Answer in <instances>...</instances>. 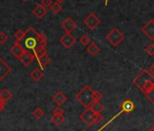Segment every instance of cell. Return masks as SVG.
I'll return each mask as SVG.
<instances>
[{"label": "cell", "instance_id": "obj_3", "mask_svg": "<svg viewBox=\"0 0 154 131\" xmlns=\"http://www.w3.org/2000/svg\"><path fill=\"white\" fill-rule=\"evenodd\" d=\"M148 81H151L152 83H154V76L150 75L149 73L148 70L144 69L142 70L133 80V84L138 88H140V90H142L144 85L148 82Z\"/></svg>", "mask_w": 154, "mask_h": 131}, {"label": "cell", "instance_id": "obj_12", "mask_svg": "<svg viewBox=\"0 0 154 131\" xmlns=\"http://www.w3.org/2000/svg\"><path fill=\"white\" fill-rule=\"evenodd\" d=\"M25 51H26V50H25L24 47L21 46L20 42H17V41H16V42L14 43L13 46L10 48V53H11L14 56H16L17 59L22 56V54H23Z\"/></svg>", "mask_w": 154, "mask_h": 131}, {"label": "cell", "instance_id": "obj_37", "mask_svg": "<svg viewBox=\"0 0 154 131\" xmlns=\"http://www.w3.org/2000/svg\"><path fill=\"white\" fill-rule=\"evenodd\" d=\"M63 1H64V0H56V2H57V3H59V4L63 3Z\"/></svg>", "mask_w": 154, "mask_h": 131}, {"label": "cell", "instance_id": "obj_38", "mask_svg": "<svg viewBox=\"0 0 154 131\" xmlns=\"http://www.w3.org/2000/svg\"><path fill=\"white\" fill-rule=\"evenodd\" d=\"M147 131H154V127L153 126H151L149 130H147Z\"/></svg>", "mask_w": 154, "mask_h": 131}, {"label": "cell", "instance_id": "obj_14", "mask_svg": "<svg viewBox=\"0 0 154 131\" xmlns=\"http://www.w3.org/2000/svg\"><path fill=\"white\" fill-rule=\"evenodd\" d=\"M135 107L134 103L131 100V99H126L124 100L122 105H121V112H124V113H131Z\"/></svg>", "mask_w": 154, "mask_h": 131}, {"label": "cell", "instance_id": "obj_40", "mask_svg": "<svg viewBox=\"0 0 154 131\" xmlns=\"http://www.w3.org/2000/svg\"><path fill=\"white\" fill-rule=\"evenodd\" d=\"M152 126H153V127H154V124H153V125H152Z\"/></svg>", "mask_w": 154, "mask_h": 131}, {"label": "cell", "instance_id": "obj_9", "mask_svg": "<svg viewBox=\"0 0 154 131\" xmlns=\"http://www.w3.org/2000/svg\"><path fill=\"white\" fill-rule=\"evenodd\" d=\"M62 28L65 31V33H71L77 27V23L71 18H67L61 24Z\"/></svg>", "mask_w": 154, "mask_h": 131}, {"label": "cell", "instance_id": "obj_7", "mask_svg": "<svg viewBox=\"0 0 154 131\" xmlns=\"http://www.w3.org/2000/svg\"><path fill=\"white\" fill-rule=\"evenodd\" d=\"M140 30L149 40H154V20L153 19L148 21L141 27Z\"/></svg>", "mask_w": 154, "mask_h": 131}, {"label": "cell", "instance_id": "obj_27", "mask_svg": "<svg viewBox=\"0 0 154 131\" xmlns=\"http://www.w3.org/2000/svg\"><path fill=\"white\" fill-rule=\"evenodd\" d=\"M15 38H16V40L17 41V42H20L23 38H24V37H25V32L23 31V30H21V29H18L16 33H15Z\"/></svg>", "mask_w": 154, "mask_h": 131}, {"label": "cell", "instance_id": "obj_24", "mask_svg": "<svg viewBox=\"0 0 154 131\" xmlns=\"http://www.w3.org/2000/svg\"><path fill=\"white\" fill-rule=\"evenodd\" d=\"M45 115L44 110L41 107H36L34 111H33V116L35 119H41Z\"/></svg>", "mask_w": 154, "mask_h": 131}, {"label": "cell", "instance_id": "obj_35", "mask_svg": "<svg viewBox=\"0 0 154 131\" xmlns=\"http://www.w3.org/2000/svg\"><path fill=\"white\" fill-rule=\"evenodd\" d=\"M148 71H149V73L150 75L154 76V63L151 64V66L149 67V69H148Z\"/></svg>", "mask_w": 154, "mask_h": 131}, {"label": "cell", "instance_id": "obj_2", "mask_svg": "<svg viewBox=\"0 0 154 131\" xmlns=\"http://www.w3.org/2000/svg\"><path fill=\"white\" fill-rule=\"evenodd\" d=\"M94 90L88 85L85 86L81 90L77 92L75 95V98L81 105H83L85 108H88L95 100H94Z\"/></svg>", "mask_w": 154, "mask_h": 131}, {"label": "cell", "instance_id": "obj_19", "mask_svg": "<svg viewBox=\"0 0 154 131\" xmlns=\"http://www.w3.org/2000/svg\"><path fill=\"white\" fill-rule=\"evenodd\" d=\"M37 61H38L39 66H40L41 70H43V69H45V66H46L47 64H49V63H50L51 58H50V56H49L48 55H45L44 56H42V57H40L39 59H37Z\"/></svg>", "mask_w": 154, "mask_h": 131}, {"label": "cell", "instance_id": "obj_4", "mask_svg": "<svg viewBox=\"0 0 154 131\" xmlns=\"http://www.w3.org/2000/svg\"><path fill=\"white\" fill-rule=\"evenodd\" d=\"M105 38L112 46L116 47L124 40V36L119 29L112 28L105 37Z\"/></svg>", "mask_w": 154, "mask_h": 131}, {"label": "cell", "instance_id": "obj_34", "mask_svg": "<svg viewBox=\"0 0 154 131\" xmlns=\"http://www.w3.org/2000/svg\"><path fill=\"white\" fill-rule=\"evenodd\" d=\"M94 100L95 101H100L103 98V94L100 93L99 91H94Z\"/></svg>", "mask_w": 154, "mask_h": 131}, {"label": "cell", "instance_id": "obj_20", "mask_svg": "<svg viewBox=\"0 0 154 131\" xmlns=\"http://www.w3.org/2000/svg\"><path fill=\"white\" fill-rule=\"evenodd\" d=\"M12 97H13L12 93L8 89H7V88L3 89L1 91V93H0V98H1L5 103L8 102V100H10L12 98Z\"/></svg>", "mask_w": 154, "mask_h": 131}, {"label": "cell", "instance_id": "obj_36", "mask_svg": "<svg viewBox=\"0 0 154 131\" xmlns=\"http://www.w3.org/2000/svg\"><path fill=\"white\" fill-rule=\"evenodd\" d=\"M5 102L1 99V98H0V113H1L3 110H4V108H5Z\"/></svg>", "mask_w": 154, "mask_h": 131}, {"label": "cell", "instance_id": "obj_25", "mask_svg": "<svg viewBox=\"0 0 154 131\" xmlns=\"http://www.w3.org/2000/svg\"><path fill=\"white\" fill-rule=\"evenodd\" d=\"M79 41H80V44H82L84 46H87L91 42V38L89 37V36L87 34H84Z\"/></svg>", "mask_w": 154, "mask_h": 131}, {"label": "cell", "instance_id": "obj_1", "mask_svg": "<svg viewBox=\"0 0 154 131\" xmlns=\"http://www.w3.org/2000/svg\"><path fill=\"white\" fill-rule=\"evenodd\" d=\"M20 42L24 49L29 52L39 46L45 47L47 46V37L43 33H38L33 27H30L25 32V37Z\"/></svg>", "mask_w": 154, "mask_h": 131}, {"label": "cell", "instance_id": "obj_15", "mask_svg": "<svg viewBox=\"0 0 154 131\" xmlns=\"http://www.w3.org/2000/svg\"><path fill=\"white\" fill-rule=\"evenodd\" d=\"M32 13H33V15H34L36 18L41 19V18H43L46 15L47 11H46V8H44L43 6H41V5L39 4V5H37V6L33 9Z\"/></svg>", "mask_w": 154, "mask_h": 131}, {"label": "cell", "instance_id": "obj_6", "mask_svg": "<svg viewBox=\"0 0 154 131\" xmlns=\"http://www.w3.org/2000/svg\"><path fill=\"white\" fill-rule=\"evenodd\" d=\"M59 41L63 47H65L66 49H69L75 44L76 38L73 36H72L71 33H65L63 37H60Z\"/></svg>", "mask_w": 154, "mask_h": 131}, {"label": "cell", "instance_id": "obj_39", "mask_svg": "<svg viewBox=\"0 0 154 131\" xmlns=\"http://www.w3.org/2000/svg\"><path fill=\"white\" fill-rule=\"evenodd\" d=\"M22 1H23V2H27L28 0H22Z\"/></svg>", "mask_w": 154, "mask_h": 131}, {"label": "cell", "instance_id": "obj_28", "mask_svg": "<svg viewBox=\"0 0 154 131\" xmlns=\"http://www.w3.org/2000/svg\"><path fill=\"white\" fill-rule=\"evenodd\" d=\"M144 50L146 51V53L149 56H153L154 55V45L153 44H149L147 46H145Z\"/></svg>", "mask_w": 154, "mask_h": 131}, {"label": "cell", "instance_id": "obj_16", "mask_svg": "<svg viewBox=\"0 0 154 131\" xmlns=\"http://www.w3.org/2000/svg\"><path fill=\"white\" fill-rule=\"evenodd\" d=\"M88 108H90L94 114H101L104 109V107L100 101H94Z\"/></svg>", "mask_w": 154, "mask_h": 131}, {"label": "cell", "instance_id": "obj_32", "mask_svg": "<svg viewBox=\"0 0 154 131\" xmlns=\"http://www.w3.org/2000/svg\"><path fill=\"white\" fill-rule=\"evenodd\" d=\"M52 4H53L52 0H42L41 3H40V5L43 6V7L45 8H50Z\"/></svg>", "mask_w": 154, "mask_h": 131}, {"label": "cell", "instance_id": "obj_5", "mask_svg": "<svg viewBox=\"0 0 154 131\" xmlns=\"http://www.w3.org/2000/svg\"><path fill=\"white\" fill-rule=\"evenodd\" d=\"M100 19L99 18L94 14V13H90L84 20L85 25L90 29V30H94L95 29V27H97L100 25Z\"/></svg>", "mask_w": 154, "mask_h": 131}, {"label": "cell", "instance_id": "obj_21", "mask_svg": "<svg viewBox=\"0 0 154 131\" xmlns=\"http://www.w3.org/2000/svg\"><path fill=\"white\" fill-rule=\"evenodd\" d=\"M87 52L90 54V55H92V56H95V55H97L98 53H99V51H100V48H99V46L95 44V43H92V44H90L88 46H87Z\"/></svg>", "mask_w": 154, "mask_h": 131}, {"label": "cell", "instance_id": "obj_23", "mask_svg": "<svg viewBox=\"0 0 154 131\" xmlns=\"http://www.w3.org/2000/svg\"><path fill=\"white\" fill-rule=\"evenodd\" d=\"M62 9H63V8H62L61 4H59V3H57V2L53 3V4L51 5V7H50V10H51L54 14H55V15L59 14V12L62 11Z\"/></svg>", "mask_w": 154, "mask_h": 131}, {"label": "cell", "instance_id": "obj_26", "mask_svg": "<svg viewBox=\"0 0 154 131\" xmlns=\"http://www.w3.org/2000/svg\"><path fill=\"white\" fill-rule=\"evenodd\" d=\"M153 88H154V83H152L151 81H148V82L144 85V87H143V88H142L141 91H142L144 94H146V93H148L149 90H151Z\"/></svg>", "mask_w": 154, "mask_h": 131}, {"label": "cell", "instance_id": "obj_11", "mask_svg": "<svg viewBox=\"0 0 154 131\" xmlns=\"http://www.w3.org/2000/svg\"><path fill=\"white\" fill-rule=\"evenodd\" d=\"M35 59L34 54H31L28 51H25L22 56L18 58V60L21 62V64L25 67H29V66L34 62V60Z\"/></svg>", "mask_w": 154, "mask_h": 131}, {"label": "cell", "instance_id": "obj_30", "mask_svg": "<svg viewBox=\"0 0 154 131\" xmlns=\"http://www.w3.org/2000/svg\"><path fill=\"white\" fill-rule=\"evenodd\" d=\"M103 119V116L102 114H95L94 117V120H93V123L94 124H99L100 122H102Z\"/></svg>", "mask_w": 154, "mask_h": 131}, {"label": "cell", "instance_id": "obj_18", "mask_svg": "<svg viewBox=\"0 0 154 131\" xmlns=\"http://www.w3.org/2000/svg\"><path fill=\"white\" fill-rule=\"evenodd\" d=\"M45 55H47V50L44 46H39L34 50V56L36 59H39L40 57L44 56Z\"/></svg>", "mask_w": 154, "mask_h": 131}, {"label": "cell", "instance_id": "obj_29", "mask_svg": "<svg viewBox=\"0 0 154 131\" xmlns=\"http://www.w3.org/2000/svg\"><path fill=\"white\" fill-rule=\"evenodd\" d=\"M145 96H146V97L149 100V102H151V103L154 105V88H153L151 90H149L148 93H146Z\"/></svg>", "mask_w": 154, "mask_h": 131}, {"label": "cell", "instance_id": "obj_42", "mask_svg": "<svg viewBox=\"0 0 154 131\" xmlns=\"http://www.w3.org/2000/svg\"><path fill=\"white\" fill-rule=\"evenodd\" d=\"M83 131H85V130H83Z\"/></svg>", "mask_w": 154, "mask_h": 131}, {"label": "cell", "instance_id": "obj_41", "mask_svg": "<svg viewBox=\"0 0 154 131\" xmlns=\"http://www.w3.org/2000/svg\"><path fill=\"white\" fill-rule=\"evenodd\" d=\"M4 131H6V130H4Z\"/></svg>", "mask_w": 154, "mask_h": 131}, {"label": "cell", "instance_id": "obj_8", "mask_svg": "<svg viewBox=\"0 0 154 131\" xmlns=\"http://www.w3.org/2000/svg\"><path fill=\"white\" fill-rule=\"evenodd\" d=\"M11 67L3 59L0 57V82H1L7 76L11 73Z\"/></svg>", "mask_w": 154, "mask_h": 131}, {"label": "cell", "instance_id": "obj_31", "mask_svg": "<svg viewBox=\"0 0 154 131\" xmlns=\"http://www.w3.org/2000/svg\"><path fill=\"white\" fill-rule=\"evenodd\" d=\"M8 39V35L5 32H0V44H5Z\"/></svg>", "mask_w": 154, "mask_h": 131}, {"label": "cell", "instance_id": "obj_13", "mask_svg": "<svg viewBox=\"0 0 154 131\" xmlns=\"http://www.w3.org/2000/svg\"><path fill=\"white\" fill-rule=\"evenodd\" d=\"M52 99H53V101H54L58 107H61L62 105L64 104V102H66L67 97H66V96H65L63 92L59 91V92H56V93L53 96Z\"/></svg>", "mask_w": 154, "mask_h": 131}, {"label": "cell", "instance_id": "obj_33", "mask_svg": "<svg viewBox=\"0 0 154 131\" xmlns=\"http://www.w3.org/2000/svg\"><path fill=\"white\" fill-rule=\"evenodd\" d=\"M53 115H63V109L61 107H57L53 110Z\"/></svg>", "mask_w": 154, "mask_h": 131}, {"label": "cell", "instance_id": "obj_17", "mask_svg": "<svg viewBox=\"0 0 154 131\" xmlns=\"http://www.w3.org/2000/svg\"><path fill=\"white\" fill-rule=\"evenodd\" d=\"M43 75H44L43 71H42L40 69L36 68V69H35L31 72L30 77H31L35 81L38 82V81H40V79L43 78Z\"/></svg>", "mask_w": 154, "mask_h": 131}, {"label": "cell", "instance_id": "obj_22", "mask_svg": "<svg viewBox=\"0 0 154 131\" xmlns=\"http://www.w3.org/2000/svg\"><path fill=\"white\" fill-rule=\"evenodd\" d=\"M51 121L55 125V126H60L63 123L64 121V117L63 115H53L51 117Z\"/></svg>", "mask_w": 154, "mask_h": 131}, {"label": "cell", "instance_id": "obj_10", "mask_svg": "<svg viewBox=\"0 0 154 131\" xmlns=\"http://www.w3.org/2000/svg\"><path fill=\"white\" fill-rule=\"evenodd\" d=\"M94 115H95V114H94L90 108H86L85 111L83 114H81L79 117H80V119H81L85 124H86L87 126H92V125H94L93 120H94Z\"/></svg>", "mask_w": 154, "mask_h": 131}]
</instances>
